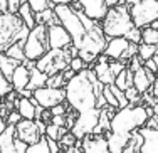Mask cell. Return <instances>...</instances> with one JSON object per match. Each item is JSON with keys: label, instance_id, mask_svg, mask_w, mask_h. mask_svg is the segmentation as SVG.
Here are the masks:
<instances>
[{"label": "cell", "instance_id": "cell-30", "mask_svg": "<svg viewBox=\"0 0 158 153\" xmlns=\"http://www.w3.org/2000/svg\"><path fill=\"white\" fill-rule=\"evenodd\" d=\"M7 56H10V57L17 59V61L24 62L25 61V54H24V40H17V42H14L12 46L9 47V49L5 51Z\"/></svg>", "mask_w": 158, "mask_h": 153}, {"label": "cell", "instance_id": "cell-15", "mask_svg": "<svg viewBox=\"0 0 158 153\" xmlns=\"http://www.w3.org/2000/svg\"><path fill=\"white\" fill-rule=\"evenodd\" d=\"M47 39H49V49H67L73 46L69 32L61 24H51L47 25Z\"/></svg>", "mask_w": 158, "mask_h": 153}, {"label": "cell", "instance_id": "cell-27", "mask_svg": "<svg viewBox=\"0 0 158 153\" xmlns=\"http://www.w3.org/2000/svg\"><path fill=\"white\" fill-rule=\"evenodd\" d=\"M17 15L22 19V22H24V24L27 25L29 29H32L34 25H35V19H34V12H32V9H31V7H29V3H27V2L20 3V7H19V10H17Z\"/></svg>", "mask_w": 158, "mask_h": 153}, {"label": "cell", "instance_id": "cell-43", "mask_svg": "<svg viewBox=\"0 0 158 153\" xmlns=\"http://www.w3.org/2000/svg\"><path fill=\"white\" fill-rule=\"evenodd\" d=\"M20 119H22V116L19 114V111H10V113L7 114L5 121H7V125H14V126H15Z\"/></svg>", "mask_w": 158, "mask_h": 153}, {"label": "cell", "instance_id": "cell-28", "mask_svg": "<svg viewBox=\"0 0 158 153\" xmlns=\"http://www.w3.org/2000/svg\"><path fill=\"white\" fill-rule=\"evenodd\" d=\"M34 19H35V24H44V25L59 24V19L56 17L54 9H47V10H44V12L34 14Z\"/></svg>", "mask_w": 158, "mask_h": 153}, {"label": "cell", "instance_id": "cell-23", "mask_svg": "<svg viewBox=\"0 0 158 153\" xmlns=\"http://www.w3.org/2000/svg\"><path fill=\"white\" fill-rule=\"evenodd\" d=\"M17 111L19 114H20L22 118L25 119H35V101H34L32 98H19L17 103Z\"/></svg>", "mask_w": 158, "mask_h": 153}, {"label": "cell", "instance_id": "cell-42", "mask_svg": "<svg viewBox=\"0 0 158 153\" xmlns=\"http://www.w3.org/2000/svg\"><path fill=\"white\" fill-rule=\"evenodd\" d=\"M67 106L69 104H64V103H61V104H56L54 108H51V114L52 116H59V114H66L67 113Z\"/></svg>", "mask_w": 158, "mask_h": 153}, {"label": "cell", "instance_id": "cell-36", "mask_svg": "<svg viewBox=\"0 0 158 153\" xmlns=\"http://www.w3.org/2000/svg\"><path fill=\"white\" fill-rule=\"evenodd\" d=\"M46 86H49V88H64V86H66V79H64L62 72H57V74L49 76Z\"/></svg>", "mask_w": 158, "mask_h": 153}, {"label": "cell", "instance_id": "cell-8", "mask_svg": "<svg viewBox=\"0 0 158 153\" xmlns=\"http://www.w3.org/2000/svg\"><path fill=\"white\" fill-rule=\"evenodd\" d=\"M69 47L67 49H49L39 61H35V68L42 71V72H46L47 76L66 71L69 68L71 59H73Z\"/></svg>", "mask_w": 158, "mask_h": 153}, {"label": "cell", "instance_id": "cell-7", "mask_svg": "<svg viewBox=\"0 0 158 153\" xmlns=\"http://www.w3.org/2000/svg\"><path fill=\"white\" fill-rule=\"evenodd\" d=\"M49 51V39H47V25L35 24L29 31L24 40V54L25 59L35 62Z\"/></svg>", "mask_w": 158, "mask_h": 153}, {"label": "cell", "instance_id": "cell-35", "mask_svg": "<svg viewBox=\"0 0 158 153\" xmlns=\"http://www.w3.org/2000/svg\"><path fill=\"white\" fill-rule=\"evenodd\" d=\"M125 96H126V99H128V103L130 104H138V103H141V93L138 91L135 86H130V88L125 91Z\"/></svg>", "mask_w": 158, "mask_h": 153}, {"label": "cell", "instance_id": "cell-16", "mask_svg": "<svg viewBox=\"0 0 158 153\" xmlns=\"http://www.w3.org/2000/svg\"><path fill=\"white\" fill-rule=\"evenodd\" d=\"M82 153H110L108 138L104 133H89L81 140Z\"/></svg>", "mask_w": 158, "mask_h": 153}, {"label": "cell", "instance_id": "cell-45", "mask_svg": "<svg viewBox=\"0 0 158 153\" xmlns=\"http://www.w3.org/2000/svg\"><path fill=\"white\" fill-rule=\"evenodd\" d=\"M145 126H146V128H153V130H158V114H153V116H150Z\"/></svg>", "mask_w": 158, "mask_h": 153}, {"label": "cell", "instance_id": "cell-26", "mask_svg": "<svg viewBox=\"0 0 158 153\" xmlns=\"http://www.w3.org/2000/svg\"><path fill=\"white\" fill-rule=\"evenodd\" d=\"M113 84H114L116 88H119L121 91H126L130 86H133V71H131L130 68H125L118 76L114 77V83Z\"/></svg>", "mask_w": 158, "mask_h": 153}, {"label": "cell", "instance_id": "cell-9", "mask_svg": "<svg viewBox=\"0 0 158 153\" xmlns=\"http://www.w3.org/2000/svg\"><path fill=\"white\" fill-rule=\"evenodd\" d=\"M130 7V15L135 27L143 29L158 19V0H140Z\"/></svg>", "mask_w": 158, "mask_h": 153}, {"label": "cell", "instance_id": "cell-3", "mask_svg": "<svg viewBox=\"0 0 158 153\" xmlns=\"http://www.w3.org/2000/svg\"><path fill=\"white\" fill-rule=\"evenodd\" d=\"M101 27L106 37H125L135 27L130 15V7L126 3H118L108 9L106 17L101 20Z\"/></svg>", "mask_w": 158, "mask_h": 153}, {"label": "cell", "instance_id": "cell-47", "mask_svg": "<svg viewBox=\"0 0 158 153\" xmlns=\"http://www.w3.org/2000/svg\"><path fill=\"white\" fill-rule=\"evenodd\" d=\"M152 94L155 99H158V76L155 77V81H153V84H152Z\"/></svg>", "mask_w": 158, "mask_h": 153}, {"label": "cell", "instance_id": "cell-51", "mask_svg": "<svg viewBox=\"0 0 158 153\" xmlns=\"http://www.w3.org/2000/svg\"><path fill=\"white\" fill-rule=\"evenodd\" d=\"M136 2H140V0H121V3H126V5H133Z\"/></svg>", "mask_w": 158, "mask_h": 153}, {"label": "cell", "instance_id": "cell-20", "mask_svg": "<svg viewBox=\"0 0 158 153\" xmlns=\"http://www.w3.org/2000/svg\"><path fill=\"white\" fill-rule=\"evenodd\" d=\"M108 59L110 57H106V56H99V57H98V62L94 64V68H93V71H94V74H96V79L104 86H110V84L114 83V74L111 72L110 61H108Z\"/></svg>", "mask_w": 158, "mask_h": 153}, {"label": "cell", "instance_id": "cell-2", "mask_svg": "<svg viewBox=\"0 0 158 153\" xmlns=\"http://www.w3.org/2000/svg\"><path fill=\"white\" fill-rule=\"evenodd\" d=\"M150 118L148 106L143 104H128L125 108H119L113 114L110 121V131L113 133H133L138 131L141 126L146 125Z\"/></svg>", "mask_w": 158, "mask_h": 153}, {"label": "cell", "instance_id": "cell-39", "mask_svg": "<svg viewBox=\"0 0 158 153\" xmlns=\"http://www.w3.org/2000/svg\"><path fill=\"white\" fill-rule=\"evenodd\" d=\"M130 42H135V44H140L141 42V29H138V27H133L130 32L125 35Z\"/></svg>", "mask_w": 158, "mask_h": 153}, {"label": "cell", "instance_id": "cell-48", "mask_svg": "<svg viewBox=\"0 0 158 153\" xmlns=\"http://www.w3.org/2000/svg\"><path fill=\"white\" fill-rule=\"evenodd\" d=\"M57 153H82L79 147H71V148H66V150H59Z\"/></svg>", "mask_w": 158, "mask_h": 153}, {"label": "cell", "instance_id": "cell-40", "mask_svg": "<svg viewBox=\"0 0 158 153\" xmlns=\"http://www.w3.org/2000/svg\"><path fill=\"white\" fill-rule=\"evenodd\" d=\"M86 66H88V64H86L79 56H77V57H73V59H71V62H69V68L73 69L74 72H79V71L86 69Z\"/></svg>", "mask_w": 158, "mask_h": 153}, {"label": "cell", "instance_id": "cell-18", "mask_svg": "<svg viewBox=\"0 0 158 153\" xmlns=\"http://www.w3.org/2000/svg\"><path fill=\"white\" fill-rule=\"evenodd\" d=\"M155 77H156L155 72L146 69L145 66H140L138 69L133 71V86L141 93V94H145V93H148V89L152 88Z\"/></svg>", "mask_w": 158, "mask_h": 153}, {"label": "cell", "instance_id": "cell-17", "mask_svg": "<svg viewBox=\"0 0 158 153\" xmlns=\"http://www.w3.org/2000/svg\"><path fill=\"white\" fill-rule=\"evenodd\" d=\"M130 46V40L126 37H111L106 44V49H104L103 54L106 57L113 59V61H121L125 52Z\"/></svg>", "mask_w": 158, "mask_h": 153}, {"label": "cell", "instance_id": "cell-34", "mask_svg": "<svg viewBox=\"0 0 158 153\" xmlns=\"http://www.w3.org/2000/svg\"><path fill=\"white\" fill-rule=\"evenodd\" d=\"M25 153H51L49 150V143H47V138L42 136L37 143H32V145H27V150Z\"/></svg>", "mask_w": 158, "mask_h": 153}, {"label": "cell", "instance_id": "cell-14", "mask_svg": "<svg viewBox=\"0 0 158 153\" xmlns=\"http://www.w3.org/2000/svg\"><path fill=\"white\" fill-rule=\"evenodd\" d=\"M74 7H77L86 17L96 22L103 20L108 14V9H110L104 0H77V3Z\"/></svg>", "mask_w": 158, "mask_h": 153}, {"label": "cell", "instance_id": "cell-21", "mask_svg": "<svg viewBox=\"0 0 158 153\" xmlns=\"http://www.w3.org/2000/svg\"><path fill=\"white\" fill-rule=\"evenodd\" d=\"M108 138V147H110V153H123L130 145L131 133H113L106 131L104 133Z\"/></svg>", "mask_w": 158, "mask_h": 153}, {"label": "cell", "instance_id": "cell-5", "mask_svg": "<svg viewBox=\"0 0 158 153\" xmlns=\"http://www.w3.org/2000/svg\"><path fill=\"white\" fill-rule=\"evenodd\" d=\"M29 31L17 14H0V52H5L17 40H25Z\"/></svg>", "mask_w": 158, "mask_h": 153}, {"label": "cell", "instance_id": "cell-46", "mask_svg": "<svg viewBox=\"0 0 158 153\" xmlns=\"http://www.w3.org/2000/svg\"><path fill=\"white\" fill-rule=\"evenodd\" d=\"M47 143H49V150H51V153H57L59 150H61V147H59V143H57V141L49 140V138H47Z\"/></svg>", "mask_w": 158, "mask_h": 153}, {"label": "cell", "instance_id": "cell-31", "mask_svg": "<svg viewBox=\"0 0 158 153\" xmlns=\"http://www.w3.org/2000/svg\"><path fill=\"white\" fill-rule=\"evenodd\" d=\"M155 54H158V46H152V44H145V42L138 44V57L141 61L152 59Z\"/></svg>", "mask_w": 158, "mask_h": 153}, {"label": "cell", "instance_id": "cell-13", "mask_svg": "<svg viewBox=\"0 0 158 153\" xmlns=\"http://www.w3.org/2000/svg\"><path fill=\"white\" fill-rule=\"evenodd\" d=\"M27 143L15 138V126L7 125L5 131L0 135V153H25Z\"/></svg>", "mask_w": 158, "mask_h": 153}, {"label": "cell", "instance_id": "cell-54", "mask_svg": "<svg viewBox=\"0 0 158 153\" xmlns=\"http://www.w3.org/2000/svg\"><path fill=\"white\" fill-rule=\"evenodd\" d=\"M2 104H3V98L0 96V106H2Z\"/></svg>", "mask_w": 158, "mask_h": 153}, {"label": "cell", "instance_id": "cell-1", "mask_svg": "<svg viewBox=\"0 0 158 153\" xmlns=\"http://www.w3.org/2000/svg\"><path fill=\"white\" fill-rule=\"evenodd\" d=\"M103 88L96 79L93 69H82L76 72L64 86L66 101L76 113H84L93 108H99V99H103Z\"/></svg>", "mask_w": 158, "mask_h": 153}, {"label": "cell", "instance_id": "cell-6", "mask_svg": "<svg viewBox=\"0 0 158 153\" xmlns=\"http://www.w3.org/2000/svg\"><path fill=\"white\" fill-rule=\"evenodd\" d=\"M106 49V35L103 32V27H101L99 22H94L91 27H88L86 31V35L81 42V47L77 49L79 57L89 64V62L96 61L101 54Z\"/></svg>", "mask_w": 158, "mask_h": 153}, {"label": "cell", "instance_id": "cell-11", "mask_svg": "<svg viewBox=\"0 0 158 153\" xmlns=\"http://www.w3.org/2000/svg\"><path fill=\"white\" fill-rule=\"evenodd\" d=\"M32 99L35 101V104L42 106L44 110H51L56 104H61L66 101V91H64V88H49V86H44V88L34 89Z\"/></svg>", "mask_w": 158, "mask_h": 153}, {"label": "cell", "instance_id": "cell-50", "mask_svg": "<svg viewBox=\"0 0 158 153\" xmlns=\"http://www.w3.org/2000/svg\"><path fill=\"white\" fill-rule=\"evenodd\" d=\"M104 2L108 3V7H114V5H118V3H121V0H104Z\"/></svg>", "mask_w": 158, "mask_h": 153}, {"label": "cell", "instance_id": "cell-22", "mask_svg": "<svg viewBox=\"0 0 158 153\" xmlns=\"http://www.w3.org/2000/svg\"><path fill=\"white\" fill-rule=\"evenodd\" d=\"M29 81H31V68H27V64L22 62V64H19L15 68V71H14L10 83H12L14 89L19 93V91H22V89H27Z\"/></svg>", "mask_w": 158, "mask_h": 153}, {"label": "cell", "instance_id": "cell-10", "mask_svg": "<svg viewBox=\"0 0 158 153\" xmlns=\"http://www.w3.org/2000/svg\"><path fill=\"white\" fill-rule=\"evenodd\" d=\"M99 118H101V110L99 108H93L88 110L84 113H77L76 119H74L73 128L69 130L77 140H82L86 135L89 133H94V130L99 125Z\"/></svg>", "mask_w": 158, "mask_h": 153}, {"label": "cell", "instance_id": "cell-25", "mask_svg": "<svg viewBox=\"0 0 158 153\" xmlns=\"http://www.w3.org/2000/svg\"><path fill=\"white\" fill-rule=\"evenodd\" d=\"M47 74L42 72V71H39L35 68V64L31 68V81H29V86L27 89H31V91H34V89H39V88H44L47 83Z\"/></svg>", "mask_w": 158, "mask_h": 153}, {"label": "cell", "instance_id": "cell-44", "mask_svg": "<svg viewBox=\"0 0 158 153\" xmlns=\"http://www.w3.org/2000/svg\"><path fill=\"white\" fill-rule=\"evenodd\" d=\"M143 66H145L146 69H150L152 72L158 74V66H156V62L153 61V57H152V59H146V61H143Z\"/></svg>", "mask_w": 158, "mask_h": 153}, {"label": "cell", "instance_id": "cell-12", "mask_svg": "<svg viewBox=\"0 0 158 153\" xmlns=\"http://www.w3.org/2000/svg\"><path fill=\"white\" fill-rule=\"evenodd\" d=\"M44 135L40 133L39 130V125H37L35 119H25L22 118L20 121L15 125V138H19L20 141L27 145H32V143H37Z\"/></svg>", "mask_w": 158, "mask_h": 153}, {"label": "cell", "instance_id": "cell-19", "mask_svg": "<svg viewBox=\"0 0 158 153\" xmlns=\"http://www.w3.org/2000/svg\"><path fill=\"white\" fill-rule=\"evenodd\" d=\"M143 141L140 147V153H158V130L141 126L138 130Z\"/></svg>", "mask_w": 158, "mask_h": 153}, {"label": "cell", "instance_id": "cell-4", "mask_svg": "<svg viewBox=\"0 0 158 153\" xmlns=\"http://www.w3.org/2000/svg\"><path fill=\"white\" fill-rule=\"evenodd\" d=\"M54 14L59 19V24L69 32L71 39H73V46L79 49L81 42L86 35V24L82 20L84 14L77 9V7H71V5H54Z\"/></svg>", "mask_w": 158, "mask_h": 153}, {"label": "cell", "instance_id": "cell-52", "mask_svg": "<svg viewBox=\"0 0 158 153\" xmlns=\"http://www.w3.org/2000/svg\"><path fill=\"white\" fill-rule=\"evenodd\" d=\"M153 114H158V99H156V101H155V104H153Z\"/></svg>", "mask_w": 158, "mask_h": 153}, {"label": "cell", "instance_id": "cell-53", "mask_svg": "<svg viewBox=\"0 0 158 153\" xmlns=\"http://www.w3.org/2000/svg\"><path fill=\"white\" fill-rule=\"evenodd\" d=\"M150 27H153V29H156V31H158V19H156L155 22H152V25H150Z\"/></svg>", "mask_w": 158, "mask_h": 153}, {"label": "cell", "instance_id": "cell-38", "mask_svg": "<svg viewBox=\"0 0 158 153\" xmlns=\"http://www.w3.org/2000/svg\"><path fill=\"white\" fill-rule=\"evenodd\" d=\"M10 91H14V86H12V83H10V81L2 74V71H0V96H2V98H5V96L9 94Z\"/></svg>", "mask_w": 158, "mask_h": 153}, {"label": "cell", "instance_id": "cell-24", "mask_svg": "<svg viewBox=\"0 0 158 153\" xmlns=\"http://www.w3.org/2000/svg\"><path fill=\"white\" fill-rule=\"evenodd\" d=\"M19 64H22V62L14 59V57H10V56H7L5 52H0V71H2V74L9 81L12 79V74Z\"/></svg>", "mask_w": 158, "mask_h": 153}, {"label": "cell", "instance_id": "cell-37", "mask_svg": "<svg viewBox=\"0 0 158 153\" xmlns=\"http://www.w3.org/2000/svg\"><path fill=\"white\" fill-rule=\"evenodd\" d=\"M103 98H104V101H106L108 106H113V108H116V110H119V103H118V99H116V96L113 94V91L110 89V86H104L103 88Z\"/></svg>", "mask_w": 158, "mask_h": 153}, {"label": "cell", "instance_id": "cell-33", "mask_svg": "<svg viewBox=\"0 0 158 153\" xmlns=\"http://www.w3.org/2000/svg\"><path fill=\"white\" fill-rule=\"evenodd\" d=\"M27 3L32 9L34 14L44 12V10H47V9H54V2H52V0H27Z\"/></svg>", "mask_w": 158, "mask_h": 153}, {"label": "cell", "instance_id": "cell-41", "mask_svg": "<svg viewBox=\"0 0 158 153\" xmlns=\"http://www.w3.org/2000/svg\"><path fill=\"white\" fill-rule=\"evenodd\" d=\"M126 62H123V61H113V62H110V68H111V72L114 74V77L118 76L119 72H121L123 69L126 68Z\"/></svg>", "mask_w": 158, "mask_h": 153}, {"label": "cell", "instance_id": "cell-29", "mask_svg": "<svg viewBox=\"0 0 158 153\" xmlns=\"http://www.w3.org/2000/svg\"><path fill=\"white\" fill-rule=\"evenodd\" d=\"M67 131H69V128H66V126H57V125H54V123H49L46 126V138L59 141V138L62 135H66Z\"/></svg>", "mask_w": 158, "mask_h": 153}, {"label": "cell", "instance_id": "cell-32", "mask_svg": "<svg viewBox=\"0 0 158 153\" xmlns=\"http://www.w3.org/2000/svg\"><path fill=\"white\" fill-rule=\"evenodd\" d=\"M141 42L152 44V46H158V31L153 27H143L141 29Z\"/></svg>", "mask_w": 158, "mask_h": 153}, {"label": "cell", "instance_id": "cell-49", "mask_svg": "<svg viewBox=\"0 0 158 153\" xmlns=\"http://www.w3.org/2000/svg\"><path fill=\"white\" fill-rule=\"evenodd\" d=\"M52 2H54V5H73L77 0H52Z\"/></svg>", "mask_w": 158, "mask_h": 153}]
</instances>
